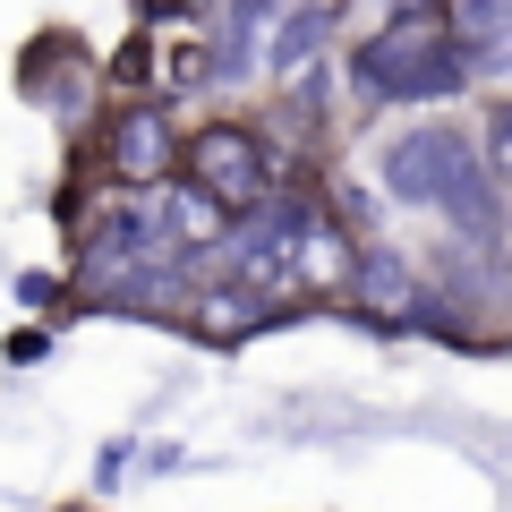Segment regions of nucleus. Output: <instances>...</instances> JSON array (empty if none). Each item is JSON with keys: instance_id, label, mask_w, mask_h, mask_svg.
<instances>
[{"instance_id": "obj_11", "label": "nucleus", "mask_w": 512, "mask_h": 512, "mask_svg": "<svg viewBox=\"0 0 512 512\" xmlns=\"http://www.w3.org/2000/svg\"><path fill=\"white\" fill-rule=\"evenodd\" d=\"M478 154H487L495 180H512V103H495V120H487V137H478Z\"/></svg>"}, {"instance_id": "obj_9", "label": "nucleus", "mask_w": 512, "mask_h": 512, "mask_svg": "<svg viewBox=\"0 0 512 512\" xmlns=\"http://www.w3.org/2000/svg\"><path fill=\"white\" fill-rule=\"evenodd\" d=\"M274 316H282L274 299L239 291V282H222V291H205V299H197V333H205V342H248V333H265Z\"/></svg>"}, {"instance_id": "obj_10", "label": "nucleus", "mask_w": 512, "mask_h": 512, "mask_svg": "<svg viewBox=\"0 0 512 512\" xmlns=\"http://www.w3.org/2000/svg\"><path fill=\"white\" fill-rule=\"evenodd\" d=\"M342 35V9H282V35H274V69L282 77H308L316 52Z\"/></svg>"}, {"instance_id": "obj_6", "label": "nucleus", "mask_w": 512, "mask_h": 512, "mask_svg": "<svg viewBox=\"0 0 512 512\" xmlns=\"http://www.w3.org/2000/svg\"><path fill=\"white\" fill-rule=\"evenodd\" d=\"M444 35H453L461 69H512V0H453L444 9Z\"/></svg>"}, {"instance_id": "obj_4", "label": "nucleus", "mask_w": 512, "mask_h": 512, "mask_svg": "<svg viewBox=\"0 0 512 512\" xmlns=\"http://www.w3.org/2000/svg\"><path fill=\"white\" fill-rule=\"evenodd\" d=\"M103 171L120 188H137V197L171 188V171H180V137L163 128V111H154V103H128L120 120L103 128Z\"/></svg>"}, {"instance_id": "obj_8", "label": "nucleus", "mask_w": 512, "mask_h": 512, "mask_svg": "<svg viewBox=\"0 0 512 512\" xmlns=\"http://www.w3.org/2000/svg\"><path fill=\"white\" fill-rule=\"evenodd\" d=\"M350 274H359V256H350L342 222L308 214V231H299V256H291V282H299V299H316V291H350Z\"/></svg>"}, {"instance_id": "obj_1", "label": "nucleus", "mask_w": 512, "mask_h": 512, "mask_svg": "<svg viewBox=\"0 0 512 512\" xmlns=\"http://www.w3.org/2000/svg\"><path fill=\"white\" fill-rule=\"evenodd\" d=\"M384 180H393V197H410V205H427V214H444L453 231H470V239H495V231H504L495 171H487V154H478L461 128H410V137H393Z\"/></svg>"}, {"instance_id": "obj_7", "label": "nucleus", "mask_w": 512, "mask_h": 512, "mask_svg": "<svg viewBox=\"0 0 512 512\" xmlns=\"http://www.w3.org/2000/svg\"><path fill=\"white\" fill-rule=\"evenodd\" d=\"M274 35H282V9H265V0L222 9V26H214V77H248L256 60H274Z\"/></svg>"}, {"instance_id": "obj_2", "label": "nucleus", "mask_w": 512, "mask_h": 512, "mask_svg": "<svg viewBox=\"0 0 512 512\" xmlns=\"http://www.w3.org/2000/svg\"><path fill=\"white\" fill-rule=\"evenodd\" d=\"M350 77H359L376 103H444V94L470 86L453 35H444V9H393V18L359 43Z\"/></svg>"}, {"instance_id": "obj_5", "label": "nucleus", "mask_w": 512, "mask_h": 512, "mask_svg": "<svg viewBox=\"0 0 512 512\" xmlns=\"http://www.w3.org/2000/svg\"><path fill=\"white\" fill-rule=\"evenodd\" d=\"M350 308H359L367 325H384V333H419L427 316H436V299H427V282L410 274V256L367 248L359 274H350Z\"/></svg>"}, {"instance_id": "obj_3", "label": "nucleus", "mask_w": 512, "mask_h": 512, "mask_svg": "<svg viewBox=\"0 0 512 512\" xmlns=\"http://www.w3.org/2000/svg\"><path fill=\"white\" fill-rule=\"evenodd\" d=\"M180 180L197 188L205 205H222L231 214V231L248 214H265L274 205V146L256 137V128H239V120H222V128H197L180 146Z\"/></svg>"}]
</instances>
